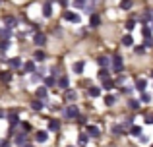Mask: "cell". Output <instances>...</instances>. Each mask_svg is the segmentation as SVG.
Here are the masks:
<instances>
[{
    "label": "cell",
    "instance_id": "60d3db41",
    "mask_svg": "<svg viewBox=\"0 0 153 147\" xmlns=\"http://www.w3.org/2000/svg\"><path fill=\"white\" fill-rule=\"evenodd\" d=\"M146 52V45H142V47H136V54H143Z\"/></svg>",
    "mask_w": 153,
    "mask_h": 147
},
{
    "label": "cell",
    "instance_id": "ee69618b",
    "mask_svg": "<svg viewBox=\"0 0 153 147\" xmlns=\"http://www.w3.org/2000/svg\"><path fill=\"white\" fill-rule=\"evenodd\" d=\"M138 140H140V143H147V136H143V134L138 137Z\"/></svg>",
    "mask_w": 153,
    "mask_h": 147
},
{
    "label": "cell",
    "instance_id": "3957f363",
    "mask_svg": "<svg viewBox=\"0 0 153 147\" xmlns=\"http://www.w3.org/2000/svg\"><path fill=\"white\" fill-rule=\"evenodd\" d=\"M62 19H66V21H76V23H78V21H79V16L76 14V12L66 10V12H62Z\"/></svg>",
    "mask_w": 153,
    "mask_h": 147
},
{
    "label": "cell",
    "instance_id": "9c48e42d",
    "mask_svg": "<svg viewBox=\"0 0 153 147\" xmlns=\"http://www.w3.org/2000/svg\"><path fill=\"white\" fill-rule=\"evenodd\" d=\"M58 87L60 89H68V87H70V79H68L66 75H62V78L58 79Z\"/></svg>",
    "mask_w": 153,
    "mask_h": 147
},
{
    "label": "cell",
    "instance_id": "4dcf8cb0",
    "mask_svg": "<svg viewBox=\"0 0 153 147\" xmlns=\"http://www.w3.org/2000/svg\"><path fill=\"white\" fill-rule=\"evenodd\" d=\"M10 37V27H6V29H0V39H8Z\"/></svg>",
    "mask_w": 153,
    "mask_h": 147
},
{
    "label": "cell",
    "instance_id": "ac0fdd59",
    "mask_svg": "<svg viewBox=\"0 0 153 147\" xmlns=\"http://www.w3.org/2000/svg\"><path fill=\"white\" fill-rule=\"evenodd\" d=\"M114 103H116V97H114V95H111V93H108L107 97H105V105H107V106H112Z\"/></svg>",
    "mask_w": 153,
    "mask_h": 147
},
{
    "label": "cell",
    "instance_id": "484cf974",
    "mask_svg": "<svg viewBox=\"0 0 153 147\" xmlns=\"http://www.w3.org/2000/svg\"><path fill=\"white\" fill-rule=\"evenodd\" d=\"M10 124H12V130H14L16 124H19V118H18V114H16V112L10 114Z\"/></svg>",
    "mask_w": 153,
    "mask_h": 147
},
{
    "label": "cell",
    "instance_id": "681fc988",
    "mask_svg": "<svg viewBox=\"0 0 153 147\" xmlns=\"http://www.w3.org/2000/svg\"><path fill=\"white\" fill-rule=\"evenodd\" d=\"M23 147H33V145H23Z\"/></svg>",
    "mask_w": 153,
    "mask_h": 147
},
{
    "label": "cell",
    "instance_id": "f907efd6",
    "mask_svg": "<svg viewBox=\"0 0 153 147\" xmlns=\"http://www.w3.org/2000/svg\"><path fill=\"white\" fill-rule=\"evenodd\" d=\"M149 74H151V78H153V70H151V72H149Z\"/></svg>",
    "mask_w": 153,
    "mask_h": 147
},
{
    "label": "cell",
    "instance_id": "8992f818",
    "mask_svg": "<svg viewBox=\"0 0 153 147\" xmlns=\"http://www.w3.org/2000/svg\"><path fill=\"white\" fill-rule=\"evenodd\" d=\"M83 68H85V64H83L82 60H78V62H74V64H72V70H74V74H83Z\"/></svg>",
    "mask_w": 153,
    "mask_h": 147
},
{
    "label": "cell",
    "instance_id": "f1b7e54d",
    "mask_svg": "<svg viewBox=\"0 0 153 147\" xmlns=\"http://www.w3.org/2000/svg\"><path fill=\"white\" fill-rule=\"evenodd\" d=\"M76 97H78V93H76V91H72V89L66 91V99H68V101H74Z\"/></svg>",
    "mask_w": 153,
    "mask_h": 147
},
{
    "label": "cell",
    "instance_id": "f546056e",
    "mask_svg": "<svg viewBox=\"0 0 153 147\" xmlns=\"http://www.w3.org/2000/svg\"><path fill=\"white\" fill-rule=\"evenodd\" d=\"M153 18V14H151V10H146V12H143V14H142V19H143V21H149V19Z\"/></svg>",
    "mask_w": 153,
    "mask_h": 147
},
{
    "label": "cell",
    "instance_id": "4fadbf2b",
    "mask_svg": "<svg viewBox=\"0 0 153 147\" xmlns=\"http://www.w3.org/2000/svg\"><path fill=\"white\" fill-rule=\"evenodd\" d=\"M23 70H25L27 74H33L35 72V62L31 60V62H25V64H23Z\"/></svg>",
    "mask_w": 153,
    "mask_h": 147
},
{
    "label": "cell",
    "instance_id": "7dc6e473",
    "mask_svg": "<svg viewBox=\"0 0 153 147\" xmlns=\"http://www.w3.org/2000/svg\"><path fill=\"white\" fill-rule=\"evenodd\" d=\"M60 4H62V6H68V0H58Z\"/></svg>",
    "mask_w": 153,
    "mask_h": 147
},
{
    "label": "cell",
    "instance_id": "2e32d148",
    "mask_svg": "<svg viewBox=\"0 0 153 147\" xmlns=\"http://www.w3.org/2000/svg\"><path fill=\"white\" fill-rule=\"evenodd\" d=\"M87 93H89L91 95V97H95V99H97L99 97V95H101V87H89V91H87Z\"/></svg>",
    "mask_w": 153,
    "mask_h": 147
},
{
    "label": "cell",
    "instance_id": "5b68a950",
    "mask_svg": "<svg viewBox=\"0 0 153 147\" xmlns=\"http://www.w3.org/2000/svg\"><path fill=\"white\" fill-rule=\"evenodd\" d=\"M47 140H49V134H47L45 130H39V132L35 134V141H39V143H45Z\"/></svg>",
    "mask_w": 153,
    "mask_h": 147
},
{
    "label": "cell",
    "instance_id": "5bb4252c",
    "mask_svg": "<svg viewBox=\"0 0 153 147\" xmlns=\"http://www.w3.org/2000/svg\"><path fill=\"white\" fill-rule=\"evenodd\" d=\"M47 97H49L47 87H39V89H37V99H47Z\"/></svg>",
    "mask_w": 153,
    "mask_h": 147
},
{
    "label": "cell",
    "instance_id": "30bf717a",
    "mask_svg": "<svg viewBox=\"0 0 153 147\" xmlns=\"http://www.w3.org/2000/svg\"><path fill=\"white\" fill-rule=\"evenodd\" d=\"M99 23H101V18H99V14H91V18H89V25H91V27H97Z\"/></svg>",
    "mask_w": 153,
    "mask_h": 147
},
{
    "label": "cell",
    "instance_id": "d6986e66",
    "mask_svg": "<svg viewBox=\"0 0 153 147\" xmlns=\"http://www.w3.org/2000/svg\"><path fill=\"white\" fill-rule=\"evenodd\" d=\"M112 87H114V81H112L111 78L108 79H103V89H107V91H111Z\"/></svg>",
    "mask_w": 153,
    "mask_h": 147
},
{
    "label": "cell",
    "instance_id": "816d5d0a",
    "mask_svg": "<svg viewBox=\"0 0 153 147\" xmlns=\"http://www.w3.org/2000/svg\"><path fill=\"white\" fill-rule=\"evenodd\" d=\"M151 27H153V23H151Z\"/></svg>",
    "mask_w": 153,
    "mask_h": 147
},
{
    "label": "cell",
    "instance_id": "8fae6325",
    "mask_svg": "<svg viewBox=\"0 0 153 147\" xmlns=\"http://www.w3.org/2000/svg\"><path fill=\"white\" fill-rule=\"evenodd\" d=\"M99 134H101V132H99V128H97V126H87V136H91V137H97Z\"/></svg>",
    "mask_w": 153,
    "mask_h": 147
},
{
    "label": "cell",
    "instance_id": "277c9868",
    "mask_svg": "<svg viewBox=\"0 0 153 147\" xmlns=\"http://www.w3.org/2000/svg\"><path fill=\"white\" fill-rule=\"evenodd\" d=\"M33 43H35L37 47H43V45L47 43V35H45V33H35V35H33Z\"/></svg>",
    "mask_w": 153,
    "mask_h": 147
},
{
    "label": "cell",
    "instance_id": "e575fe53",
    "mask_svg": "<svg viewBox=\"0 0 153 147\" xmlns=\"http://www.w3.org/2000/svg\"><path fill=\"white\" fill-rule=\"evenodd\" d=\"M0 81H10V72H0Z\"/></svg>",
    "mask_w": 153,
    "mask_h": 147
},
{
    "label": "cell",
    "instance_id": "603a6c76",
    "mask_svg": "<svg viewBox=\"0 0 153 147\" xmlns=\"http://www.w3.org/2000/svg\"><path fill=\"white\" fill-rule=\"evenodd\" d=\"M31 109L33 110H43V103L39 101V99H35V101H31Z\"/></svg>",
    "mask_w": 153,
    "mask_h": 147
},
{
    "label": "cell",
    "instance_id": "1f68e13d",
    "mask_svg": "<svg viewBox=\"0 0 153 147\" xmlns=\"http://www.w3.org/2000/svg\"><path fill=\"white\" fill-rule=\"evenodd\" d=\"M132 126H134V122H132V118H126V120H124V122H122V128H124V130H126V128H128V130H130V128H132Z\"/></svg>",
    "mask_w": 153,
    "mask_h": 147
},
{
    "label": "cell",
    "instance_id": "f35d334b",
    "mask_svg": "<svg viewBox=\"0 0 153 147\" xmlns=\"http://www.w3.org/2000/svg\"><path fill=\"white\" fill-rule=\"evenodd\" d=\"M45 83H47V87L54 85V75H51V78H45Z\"/></svg>",
    "mask_w": 153,
    "mask_h": 147
},
{
    "label": "cell",
    "instance_id": "ab89813d",
    "mask_svg": "<svg viewBox=\"0 0 153 147\" xmlns=\"http://www.w3.org/2000/svg\"><path fill=\"white\" fill-rule=\"evenodd\" d=\"M128 106H130V109H138V106H140V103L132 99V101H128Z\"/></svg>",
    "mask_w": 153,
    "mask_h": 147
},
{
    "label": "cell",
    "instance_id": "6da1fadb",
    "mask_svg": "<svg viewBox=\"0 0 153 147\" xmlns=\"http://www.w3.org/2000/svg\"><path fill=\"white\" fill-rule=\"evenodd\" d=\"M79 116V110L76 105H68L66 109H64V118H68V120H74V118Z\"/></svg>",
    "mask_w": 153,
    "mask_h": 147
},
{
    "label": "cell",
    "instance_id": "d590c367",
    "mask_svg": "<svg viewBox=\"0 0 153 147\" xmlns=\"http://www.w3.org/2000/svg\"><path fill=\"white\" fill-rule=\"evenodd\" d=\"M142 35L146 39H151V31H149V27H142Z\"/></svg>",
    "mask_w": 153,
    "mask_h": 147
},
{
    "label": "cell",
    "instance_id": "f6af8a7d",
    "mask_svg": "<svg viewBox=\"0 0 153 147\" xmlns=\"http://www.w3.org/2000/svg\"><path fill=\"white\" fill-rule=\"evenodd\" d=\"M146 47H153V39H146Z\"/></svg>",
    "mask_w": 153,
    "mask_h": 147
},
{
    "label": "cell",
    "instance_id": "74e56055",
    "mask_svg": "<svg viewBox=\"0 0 153 147\" xmlns=\"http://www.w3.org/2000/svg\"><path fill=\"white\" fill-rule=\"evenodd\" d=\"M134 25H136V21H134V19H128V21H126V29H128V31H132V29H134Z\"/></svg>",
    "mask_w": 153,
    "mask_h": 147
},
{
    "label": "cell",
    "instance_id": "e0dca14e",
    "mask_svg": "<svg viewBox=\"0 0 153 147\" xmlns=\"http://www.w3.org/2000/svg\"><path fill=\"white\" fill-rule=\"evenodd\" d=\"M122 45H124V47H132V45H134V39H132V35H124V37H122Z\"/></svg>",
    "mask_w": 153,
    "mask_h": 147
},
{
    "label": "cell",
    "instance_id": "7c38bea8",
    "mask_svg": "<svg viewBox=\"0 0 153 147\" xmlns=\"http://www.w3.org/2000/svg\"><path fill=\"white\" fill-rule=\"evenodd\" d=\"M25 134H18V136H16V145H19V147H23V145H27L25 143Z\"/></svg>",
    "mask_w": 153,
    "mask_h": 147
},
{
    "label": "cell",
    "instance_id": "bcb514c9",
    "mask_svg": "<svg viewBox=\"0 0 153 147\" xmlns=\"http://www.w3.org/2000/svg\"><path fill=\"white\" fill-rule=\"evenodd\" d=\"M147 124H153V114H149V116H147Z\"/></svg>",
    "mask_w": 153,
    "mask_h": 147
},
{
    "label": "cell",
    "instance_id": "7bdbcfd3",
    "mask_svg": "<svg viewBox=\"0 0 153 147\" xmlns=\"http://www.w3.org/2000/svg\"><path fill=\"white\" fill-rule=\"evenodd\" d=\"M122 126H114V128H112V132H114V134H122Z\"/></svg>",
    "mask_w": 153,
    "mask_h": 147
},
{
    "label": "cell",
    "instance_id": "83f0119b",
    "mask_svg": "<svg viewBox=\"0 0 153 147\" xmlns=\"http://www.w3.org/2000/svg\"><path fill=\"white\" fill-rule=\"evenodd\" d=\"M10 47V43H8V39H0V52H4V50Z\"/></svg>",
    "mask_w": 153,
    "mask_h": 147
},
{
    "label": "cell",
    "instance_id": "7402d4cb",
    "mask_svg": "<svg viewBox=\"0 0 153 147\" xmlns=\"http://www.w3.org/2000/svg\"><path fill=\"white\" fill-rule=\"evenodd\" d=\"M33 58H35V60H37V62H43V60H45V58H47V54L43 52V50H37V52L33 54Z\"/></svg>",
    "mask_w": 153,
    "mask_h": 147
},
{
    "label": "cell",
    "instance_id": "b9f144b4",
    "mask_svg": "<svg viewBox=\"0 0 153 147\" xmlns=\"http://www.w3.org/2000/svg\"><path fill=\"white\" fill-rule=\"evenodd\" d=\"M74 4L78 8H85V0H74Z\"/></svg>",
    "mask_w": 153,
    "mask_h": 147
},
{
    "label": "cell",
    "instance_id": "4316f807",
    "mask_svg": "<svg viewBox=\"0 0 153 147\" xmlns=\"http://www.w3.org/2000/svg\"><path fill=\"white\" fill-rule=\"evenodd\" d=\"M120 8H122V10H130L132 8V0H120Z\"/></svg>",
    "mask_w": 153,
    "mask_h": 147
},
{
    "label": "cell",
    "instance_id": "c3c4849f",
    "mask_svg": "<svg viewBox=\"0 0 153 147\" xmlns=\"http://www.w3.org/2000/svg\"><path fill=\"white\" fill-rule=\"evenodd\" d=\"M0 147H8V141H2V143H0Z\"/></svg>",
    "mask_w": 153,
    "mask_h": 147
},
{
    "label": "cell",
    "instance_id": "7a4b0ae2",
    "mask_svg": "<svg viewBox=\"0 0 153 147\" xmlns=\"http://www.w3.org/2000/svg\"><path fill=\"white\" fill-rule=\"evenodd\" d=\"M122 68H124V62H122V56H112V72L114 74H120L122 72Z\"/></svg>",
    "mask_w": 153,
    "mask_h": 147
},
{
    "label": "cell",
    "instance_id": "cb8c5ba5",
    "mask_svg": "<svg viewBox=\"0 0 153 147\" xmlns=\"http://www.w3.org/2000/svg\"><path fill=\"white\" fill-rule=\"evenodd\" d=\"M97 62H99V66H101V68H107V66H108V62H111V60H108L107 56H99V58H97Z\"/></svg>",
    "mask_w": 153,
    "mask_h": 147
},
{
    "label": "cell",
    "instance_id": "836d02e7",
    "mask_svg": "<svg viewBox=\"0 0 153 147\" xmlns=\"http://www.w3.org/2000/svg\"><path fill=\"white\" fill-rule=\"evenodd\" d=\"M99 78H101V79H108V70L101 68V70H99Z\"/></svg>",
    "mask_w": 153,
    "mask_h": 147
},
{
    "label": "cell",
    "instance_id": "44dd1931",
    "mask_svg": "<svg viewBox=\"0 0 153 147\" xmlns=\"http://www.w3.org/2000/svg\"><path fill=\"white\" fill-rule=\"evenodd\" d=\"M58 128H60V122L58 120H49V130H51V132H56Z\"/></svg>",
    "mask_w": 153,
    "mask_h": 147
},
{
    "label": "cell",
    "instance_id": "db71d44e",
    "mask_svg": "<svg viewBox=\"0 0 153 147\" xmlns=\"http://www.w3.org/2000/svg\"><path fill=\"white\" fill-rule=\"evenodd\" d=\"M151 147H153V145H151Z\"/></svg>",
    "mask_w": 153,
    "mask_h": 147
},
{
    "label": "cell",
    "instance_id": "ba28073f",
    "mask_svg": "<svg viewBox=\"0 0 153 147\" xmlns=\"http://www.w3.org/2000/svg\"><path fill=\"white\" fill-rule=\"evenodd\" d=\"M8 62H10V66H12V68H22V64H23V62H22V58H19V56H14V58H10Z\"/></svg>",
    "mask_w": 153,
    "mask_h": 147
},
{
    "label": "cell",
    "instance_id": "52a82bcc",
    "mask_svg": "<svg viewBox=\"0 0 153 147\" xmlns=\"http://www.w3.org/2000/svg\"><path fill=\"white\" fill-rule=\"evenodd\" d=\"M146 87H147V81L143 78H140V79H136V89L140 91V93H143L146 91Z\"/></svg>",
    "mask_w": 153,
    "mask_h": 147
},
{
    "label": "cell",
    "instance_id": "d4e9b609",
    "mask_svg": "<svg viewBox=\"0 0 153 147\" xmlns=\"http://www.w3.org/2000/svg\"><path fill=\"white\" fill-rule=\"evenodd\" d=\"M130 134H132V136H136V137H140V136H142V128H140V126H132Z\"/></svg>",
    "mask_w": 153,
    "mask_h": 147
},
{
    "label": "cell",
    "instance_id": "d6a6232c",
    "mask_svg": "<svg viewBox=\"0 0 153 147\" xmlns=\"http://www.w3.org/2000/svg\"><path fill=\"white\" fill-rule=\"evenodd\" d=\"M87 140H89V137H87V134H79V136H78V141H79L82 145H85Z\"/></svg>",
    "mask_w": 153,
    "mask_h": 147
},
{
    "label": "cell",
    "instance_id": "f5cc1de1",
    "mask_svg": "<svg viewBox=\"0 0 153 147\" xmlns=\"http://www.w3.org/2000/svg\"><path fill=\"white\" fill-rule=\"evenodd\" d=\"M68 147H72V145H68Z\"/></svg>",
    "mask_w": 153,
    "mask_h": 147
},
{
    "label": "cell",
    "instance_id": "ffe728a7",
    "mask_svg": "<svg viewBox=\"0 0 153 147\" xmlns=\"http://www.w3.org/2000/svg\"><path fill=\"white\" fill-rule=\"evenodd\" d=\"M4 23H6V27H14L16 25V18H12V16H6V18H4Z\"/></svg>",
    "mask_w": 153,
    "mask_h": 147
},
{
    "label": "cell",
    "instance_id": "8d00e7d4",
    "mask_svg": "<svg viewBox=\"0 0 153 147\" xmlns=\"http://www.w3.org/2000/svg\"><path fill=\"white\" fill-rule=\"evenodd\" d=\"M140 95H142L140 99H142L143 103H149V101H151V95H149V93H146V91H143V93H140Z\"/></svg>",
    "mask_w": 153,
    "mask_h": 147
},
{
    "label": "cell",
    "instance_id": "9a60e30c",
    "mask_svg": "<svg viewBox=\"0 0 153 147\" xmlns=\"http://www.w3.org/2000/svg\"><path fill=\"white\" fill-rule=\"evenodd\" d=\"M43 16H45V18H51V16H52V6H51L49 2L43 6Z\"/></svg>",
    "mask_w": 153,
    "mask_h": 147
}]
</instances>
